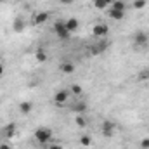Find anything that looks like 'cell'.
Returning a JSON list of instances; mask_svg holds the SVG:
<instances>
[{
	"instance_id": "obj_1",
	"label": "cell",
	"mask_w": 149,
	"mask_h": 149,
	"mask_svg": "<svg viewBox=\"0 0 149 149\" xmlns=\"http://www.w3.org/2000/svg\"><path fill=\"white\" fill-rule=\"evenodd\" d=\"M33 141L37 142L38 146H45L52 141V130L49 127H38L37 130L33 132Z\"/></svg>"
},
{
	"instance_id": "obj_2",
	"label": "cell",
	"mask_w": 149,
	"mask_h": 149,
	"mask_svg": "<svg viewBox=\"0 0 149 149\" xmlns=\"http://www.w3.org/2000/svg\"><path fill=\"white\" fill-rule=\"evenodd\" d=\"M70 90L68 88H59L54 95H52V102L56 104V106H66L68 102H70Z\"/></svg>"
},
{
	"instance_id": "obj_3",
	"label": "cell",
	"mask_w": 149,
	"mask_h": 149,
	"mask_svg": "<svg viewBox=\"0 0 149 149\" xmlns=\"http://www.w3.org/2000/svg\"><path fill=\"white\" fill-rule=\"evenodd\" d=\"M101 132H102V135L104 137H113V135H116V132H118V125L111 121V120H104L102 123H101Z\"/></svg>"
},
{
	"instance_id": "obj_4",
	"label": "cell",
	"mask_w": 149,
	"mask_h": 149,
	"mask_svg": "<svg viewBox=\"0 0 149 149\" xmlns=\"http://www.w3.org/2000/svg\"><path fill=\"white\" fill-rule=\"evenodd\" d=\"M52 28H54V33H56V37L61 38V40H68V38L71 37V33L68 31V28H66L64 21H56Z\"/></svg>"
},
{
	"instance_id": "obj_5",
	"label": "cell",
	"mask_w": 149,
	"mask_h": 149,
	"mask_svg": "<svg viewBox=\"0 0 149 149\" xmlns=\"http://www.w3.org/2000/svg\"><path fill=\"white\" fill-rule=\"evenodd\" d=\"M132 40H134V45H137V47H148V43H149V33L142 31V30H139V31H135V33H134Z\"/></svg>"
},
{
	"instance_id": "obj_6",
	"label": "cell",
	"mask_w": 149,
	"mask_h": 149,
	"mask_svg": "<svg viewBox=\"0 0 149 149\" xmlns=\"http://www.w3.org/2000/svg\"><path fill=\"white\" fill-rule=\"evenodd\" d=\"M108 33H109V26H108L106 23H97V24H94V28H92V35L97 37V38H104Z\"/></svg>"
},
{
	"instance_id": "obj_7",
	"label": "cell",
	"mask_w": 149,
	"mask_h": 149,
	"mask_svg": "<svg viewBox=\"0 0 149 149\" xmlns=\"http://www.w3.org/2000/svg\"><path fill=\"white\" fill-rule=\"evenodd\" d=\"M74 70H76V66H74V63H71L70 59H63L59 63V71L63 74H73Z\"/></svg>"
},
{
	"instance_id": "obj_8",
	"label": "cell",
	"mask_w": 149,
	"mask_h": 149,
	"mask_svg": "<svg viewBox=\"0 0 149 149\" xmlns=\"http://www.w3.org/2000/svg\"><path fill=\"white\" fill-rule=\"evenodd\" d=\"M33 109H35V104L31 101H21L17 104V111H19V114H23V116H28L30 113H33Z\"/></svg>"
},
{
	"instance_id": "obj_9",
	"label": "cell",
	"mask_w": 149,
	"mask_h": 149,
	"mask_svg": "<svg viewBox=\"0 0 149 149\" xmlns=\"http://www.w3.org/2000/svg\"><path fill=\"white\" fill-rule=\"evenodd\" d=\"M64 24H66V28H68V31L73 35V33H76L78 31V28H80V21L76 19V17H68L66 21H64Z\"/></svg>"
},
{
	"instance_id": "obj_10",
	"label": "cell",
	"mask_w": 149,
	"mask_h": 149,
	"mask_svg": "<svg viewBox=\"0 0 149 149\" xmlns=\"http://www.w3.org/2000/svg\"><path fill=\"white\" fill-rule=\"evenodd\" d=\"M49 17H50V14H49V12H45V10H43V12H37V14L33 16V24H38V26H40V24L47 23V19H49Z\"/></svg>"
},
{
	"instance_id": "obj_11",
	"label": "cell",
	"mask_w": 149,
	"mask_h": 149,
	"mask_svg": "<svg viewBox=\"0 0 149 149\" xmlns=\"http://www.w3.org/2000/svg\"><path fill=\"white\" fill-rule=\"evenodd\" d=\"M78 144H80L81 148H90V146H92V137H90L88 134H83V135H80Z\"/></svg>"
},
{
	"instance_id": "obj_12",
	"label": "cell",
	"mask_w": 149,
	"mask_h": 149,
	"mask_svg": "<svg viewBox=\"0 0 149 149\" xmlns=\"http://www.w3.org/2000/svg\"><path fill=\"white\" fill-rule=\"evenodd\" d=\"M87 118H85V114H74V125L78 127V128H85L87 127Z\"/></svg>"
},
{
	"instance_id": "obj_13",
	"label": "cell",
	"mask_w": 149,
	"mask_h": 149,
	"mask_svg": "<svg viewBox=\"0 0 149 149\" xmlns=\"http://www.w3.org/2000/svg\"><path fill=\"white\" fill-rule=\"evenodd\" d=\"M108 16L114 19V21H121L123 17H125V10H116V9H111L109 12H108Z\"/></svg>"
},
{
	"instance_id": "obj_14",
	"label": "cell",
	"mask_w": 149,
	"mask_h": 149,
	"mask_svg": "<svg viewBox=\"0 0 149 149\" xmlns=\"http://www.w3.org/2000/svg\"><path fill=\"white\" fill-rule=\"evenodd\" d=\"M70 94L74 95V97H80V95L83 94V87H81L80 83H73V85H70Z\"/></svg>"
},
{
	"instance_id": "obj_15",
	"label": "cell",
	"mask_w": 149,
	"mask_h": 149,
	"mask_svg": "<svg viewBox=\"0 0 149 149\" xmlns=\"http://www.w3.org/2000/svg\"><path fill=\"white\" fill-rule=\"evenodd\" d=\"M85 109H87V104H85V102H74L73 106H71V111H73L74 114H83Z\"/></svg>"
},
{
	"instance_id": "obj_16",
	"label": "cell",
	"mask_w": 149,
	"mask_h": 149,
	"mask_svg": "<svg viewBox=\"0 0 149 149\" xmlns=\"http://www.w3.org/2000/svg\"><path fill=\"white\" fill-rule=\"evenodd\" d=\"M33 57H35V61H37V63H45V61L49 59L47 52H45V50H42V49H38L37 52L33 54Z\"/></svg>"
},
{
	"instance_id": "obj_17",
	"label": "cell",
	"mask_w": 149,
	"mask_h": 149,
	"mask_svg": "<svg viewBox=\"0 0 149 149\" xmlns=\"http://www.w3.org/2000/svg\"><path fill=\"white\" fill-rule=\"evenodd\" d=\"M12 30L17 33V31H23L24 30V19H21V17H17L16 21H14V24H12Z\"/></svg>"
},
{
	"instance_id": "obj_18",
	"label": "cell",
	"mask_w": 149,
	"mask_h": 149,
	"mask_svg": "<svg viewBox=\"0 0 149 149\" xmlns=\"http://www.w3.org/2000/svg\"><path fill=\"white\" fill-rule=\"evenodd\" d=\"M148 5V0H134L132 2V7L135 9V10H141V9H144Z\"/></svg>"
},
{
	"instance_id": "obj_19",
	"label": "cell",
	"mask_w": 149,
	"mask_h": 149,
	"mask_svg": "<svg viewBox=\"0 0 149 149\" xmlns=\"http://www.w3.org/2000/svg\"><path fill=\"white\" fill-rule=\"evenodd\" d=\"M125 7H127V3L123 0H114L111 5V9H116V10H125Z\"/></svg>"
},
{
	"instance_id": "obj_20",
	"label": "cell",
	"mask_w": 149,
	"mask_h": 149,
	"mask_svg": "<svg viewBox=\"0 0 149 149\" xmlns=\"http://www.w3.org/2000/svg\"><path fill=\"white\" fill-rule=\"evenodd\" d=\"M92 3H94V7H95L97 10H104V9L108 7V3H106L104 0H94Z\"/></svg>"
},
{
	"instance_id": "obj_21",
	"label": "cell",
	"mask_w": 149,
	"mask_h": 149,
	"mask_svg": "<svg viewBox=\"0 0 149 149\" xmlns=\"http://www.w3.org/2000/svg\"><path fill=\"white\" fill-rule=\"evenodd\" d=\"M137 78L139 80H149V70H141Z\"/></svg>"
},
{
	"instance_id": "obj_22",
	"label": "cell",
	"mask_w": 149,
	"mask_h": 149,
	"mask_svg": "<svg viewBox=\"0 0 149 149\" xmlns=\"http://www.w3.org/2000/svg\"><path fill=\"white\" fill-rule=\"evenodd\" d=\"M47 149H64V148H63V144H61V142H49Z\"/></svg>"
},
{
	"instance_id": "obj_23",
	"label": "cell",
	"mask_w": 149,
	"mask_h": 149,
	"mask_svg": "<svg viewBox=\"0 0 149 149\" xmlns=\"http://www.w3.org/2000/svg\"><path fill=\"white\" fill-rule=\"evenodd\" d=\"M141 148L142 149H149V139H142V141H141Z\"/></svg>"
},
{
	"instance_id": "obj_24",
	"label": "cell",
	"mask_w": 149,
	"mask_h": 149,
	"mask_svg": "<svg viewBox=\"0 0 149 149\" xmlns=\"http://www.w3.org/2000/svg\"><path fill=\"white\" fill-rule=\"evenodd\" d=\"M3 130H7V135H10V134H14V125H9V127L3 128Z\"/></svg>"
},
{
	"instance_id": "obj_25",
	"label": "cell",
	"mask_w": 149,
	"mask_h": 149,
	"mask_svg": "<svg viewBox=\"0 0 149 149\" xmlns=\"http://www.w3.org/2000/svg\"><path fill=\"white\" fill-rule=\"evenodd\" d=\"M0 149H12V146L7 144V142H3V144H0Z\"/></svg>"
},
{
	"instance_id": "obj_26",
	"label": "cell",
	"mask_w": 149,
	"mask_h": 149,
	"mask_svg": "<svg viewBox=\"0 0 149 149\" xmlns=\"http://www.w3.org/2000/svg\"><path fill=\"white\" fill-rule=\"evenodd\" d=\"M5 73V68H3V64L0 63V78H2V74Z\"/></svg>"
},
{
	"instance_id": "obj_27",
	"label": "cell",
	"mask_w": 149,
	"mask_h": 149,
	"mask_svg": "<svg viewBox=\"0 0 149 149\" xmlns=\"http://www.w3.org/2000/svg\"><path fill=\"white\" fill-rule=\"evenodd\" d=\"M61 3H71V2H74V0H59Z\"/></svg>"
},
{
	"instance_id": "obj_28",
	"label": "cell",
	"mask_w": 149,
	"mask_h": 149,
	"mask_svg": "<svg viewBox=\"0 0 149 149\" xmlns=\"http://www.w3.org/2000/svg\"><path fill=\"white\" fill-rule=\"evenodd\" d=\"M104 2H106L108 5H113V2H114V0H104Z\"/></svg>"
},
{
	"instance_id": "obj_29",
	"label": "cell",
	"mask_w": 149,
	"mask_h": 149,
	"mask_svg": "<svg viewBox=\"0 0 149 149\" xmlns=\"http://www.w3.org/2000/svg\"><path fill=\"white\" fill-rule=\"evenodd\" d=\"M2 61H3V56H2V54H0V63H2Z\"/></svg>"
},
{
	"instance_id": "obj_30",
	"label": "cell",
	"mask_w": 149,
	"mask_h": 149,
	"mask_svg": "<svg viewBox=\"0 0 149 149\" xmlns=\"http://www.w3.org/2000/svg\"><path fill=\"white\" fill-rule=\"evenodd\" d=\"M90 2H94V0H90Z\"/></svg>"
}]
</instances>
